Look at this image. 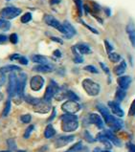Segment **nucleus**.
I'll return each mask as SVG.
<instances>
[{"mask_svg": "<svg viewBox=\"0 0 135 152\" xmlns=\"http://www.w3.org/2000/svg\"><path fill=\"white\" fill-rule=\"evenodd\" d=\"M0 152H12L11 150H3V151H0Z\"/></svg>", "mask_w": 135, "mask_h": 152, "instance_id": "obj_58", "label": "nucleus"}, {"mask_svg": "<svg viewBox=\"0 0 135 152\" xmlns=\"http://www.w3.org/2000/svg\"><path fill=\"white\" fill-rule=\"evenodd\" d=\"M88 120H89L90 124H95L99 129H103L104 128V121H103V119H102L100 115L92 113L89 115V117H88Z\"/></svg>", "mask_w": 135, "mask_h": 152, "instance_id": "obj_13", "label": "nucleus"}, {"mask_svg": "<svg viewBox=\"0 0 135 152\" xmlns=\"http://www.w3.org/2000/svg\"><path fill=\"white\" fill-rule=\"evenodd\" d=\"M6 81V77H5V73H3L0 71V86H2Z\"/></svg>", "mask_w": 135, "mask_h": 152, "instance_id": "obj_45", "label": "nucleus"}, {"mask_svg": "<svg viewBox=\"0 0 135 152\" xmlns=\"http://www.w3.org/2000/svg\"><path fill=\"white\" fill-rule=\"evenodd\" d=\"M20 120L23 124H29L32 120V116L30 114H25V115H22L20 117Z\"/></svg>", "mask_w": 135, "mask_h": 152, "instance_id": "obj_38", "label": "nucleus"}, {"mask_svg": "<svg viewBox=\"0 0 135 152\" xmlns=\"http://www.w3.org/2000/svg\"><path fill=\"white\" fill-rule=\"evenodd\" d=\"M21 14V10L19 8H15V7H6L4 9L1 10L0 12V16L4 19H14L16 16H18Z\"/></svg>", "mask_w": 135, "mask_h": 152, "instance_id": "obj_4", "label": "nucleus"}, {"mask_svg": "<svg viewBox=\"0 0 135 152\" xmlns=\"http://www.w3.org/2000/svg\"><path fill=\"white\" fill-rule=\"evenodd\" d=\"M58 88H60V86H58L54 81H51V83L48 85L47 88H46V90H45L43 100L45 101L50 102L52 99L55 97V95H56V93H57V91L58 90Z\"/></svg>", "mask_w": 135, "mask_h": 152, "instance_id": "obj_6", "label": "nucleus"}, {"mask_svg": "<svg viewBox=\"0 0 135 152\" xmlns=\"http://www.w3.org/2000/svg\"><path fill=\"white\" fill-rule=\"evenodd\" d=\"M79 127V121L78 120H68V121H62L61 129L64 132H73L77 130Z\"/></svg>", "mask_w": 135, "mask_h": 152, "instance_id": "obj_8", "label": "nucleus"}, {"mask_svg": "<svg viewBox=\"0 0 135 152\" xmlns=\"http://www.w3.org/2000/svg\"><path fill=\"white\" fill-rule=\"evenodd\" d=\"M20 57H21V55L14 54V55H12L11 57H10V59H11V60H18V59L20 58Z\"/></svg>", "mask_w": 135, "mask_h": 152, "instance_id": "obj_47", "label": "nucleus"}, {"mask_svg": "<svg viewBox=\"0 0 135 152\" xmlns=\"http://www.w3.org/2000/svg\"><path fill=\"white\" fill-rule=\"evenodd\" d=\"M76 47H77L78 51L80 52L81 55H88V54H90L91 53V49L87 44L80 43V44L76 45Z\"/></svg>", "mask_w": 135, "mask_h": 152, "instance_id": "obj_23", "label": "nucleus"}, {"mask_svg": "<svg viewBox=\"0 0 135 152\" xmlns=\"http://www.w3.org/2000/svg\"><path fill=\"white\" fill-rule=\"evenodd\" d=\"M126 69H127V63H126V61L123 60L119 65L115 66L113 69V72L116 76H119L120 77V76H122L125 72H126Z\"/></svg>", "mask_w": 135, "mask_h": 152, "instance_id": "obj_21", "label": "nucleus"}, {"mask_svg": "<svg viewBox=\"0 0 135 152\" xmlns=\"http://www.w3.org/2000/svg\"><path fill=\"white\" fill-rule=\"evenodd\" d=\"M44 22L47 25L51 26V27L57 29L58 32H61V34H63L64 35H66V30H65L63 24H61V23L58 21L57 18H55L53 15H44Z\"/></svg>", "mask_w": 135, "mask_h": 152, "instance_id": "obj_3", "label": "nucleus"}, {"mask_svg": "<svg viewBox=\"0 0 135 152\" xmlns=\"http://www.w3.org/2000/svg\"><path fill=\"white\" fill-rule=\"evenodd\" d=\"M32 61L35 62V63H38V64L49 63L48 58L46 57H44V56H41V55H34L32 57Z\"/></svg>", "mask_w": 135, "mask_h": 152, "instance_id": "obj_22", "label": "nucleus"}, {"mask_svg": "<svg viewBox=\"0 0 135 152\" xmlns=\"http://www.w3.org/2000/svg\"><path fill=\"white\" fill-rule=\"evenodd\" d=\"M84 69L85 71L92 73V74H98V73H99L98 69L95 67V66H93V65H87V66H85Z\"/></svg>", "mask_w": 135, "mask_h": 152, "instance_id": "obj_37", "label": "nucleus"}, {"mask_svg": "<svg viewBox=\"0 0 135 152\" xmlns=\"http://www.w3.org/2000/svg\"><path fill=\"white\" fill-rule=\"evenodd\" d=\"M18 61L20 62L21 64H23V65H27L28 64V59L26 58L25 57H23V56H21L20 58L18 59Z\"/></svg>", "mask_w": 135, "mask_h": 152, "instance_id": "obj_46", "label": "nucleus"}, {"mask_svg": "<svg viewBox=\"0 0 135 152\" xmlns=\"http://www.w3.org/2000/svg\"><path fill=\"white\" fill-rule=\"evenodd\" d=\"M74 2H75L76 6H77L79 15H80V16H81V15H83V10H84L83 2H81V0H74Z\"/></svg>", "mask_w": 135, "mask_h": 152, "instance_id": "obj_33", "label": "nucleus"}, {"mask_svg": "<svg viewBox=\"0 0 135 152\" xmlns=\"http://www.w3.org/2000/svg\"><path fill=\"white\" fill-rule=\"evenodd\" d=\"M127 32L128 38H129L131 45L135 48V27L132 23H129V24L127 26Z\"/></svg>", "mask_w": 135, "mask_h": 152, "instance_id": "obj_19", "label": "nucleus"}, {"mask_svg": "<svg viewBox=\"0 0 135 152\" xmlns=\"http://www.w3.org/2000/svg\"><path fill=\"white\" fill-rule=\"evenodd\" d=\"M11 107H12V102H11V100H8L6 101L5 103V107L3 109V112H2V116L3 117H7L10 111H11Z\"/></svg>", "mask_w": 135, "mask_h": 152, "instance_id": "obj_30", "label": "nucleus"}, {"mask_svg": "<svg viewBox=\"0 0 135 152\" xmlns=\"http://www.w3.org/2000/svg\"><path fill=\"white\" fill-rule=\"evenodd\" d=\"M11 28V23H10L7 19L0 18V30L4 32H7Z\"/></svg>", "mask_w": 135, "mask_h": 152, "instance_id": "obj_29", "label": "nucleus"}, {"mask_svg": "<svg viewBox=\"0 0 135 152\" xmlns=\"http://www.w3.org/2000/svg\"><path fill=\"white\" fill-rule=\"evenodd\" d=\"M56 114H57V111H56V108H53V113L51 115V117L49 118V121H51L52 120H54V118L56 117Z\"/></svg>", "mask_w": 135, "mask_h": 152, "instance_id": "obj_51", "label": "nucleus"}, {"mask_svg": "<svg viewBox=\"0 0 135 152\" xmlns=\"http://www.w3.org/2000/svg\"><path fill=\"white\" fill-rule=\"evenodd\" d=\"M3 100V95L1 94V92H0V101Z\"/></svg>", "mask_w": 135, "mask_h": 152, "instance_id": "obj_57", "label": "nucleus"}, {"mask_svg": "<svg viewBox=\"0 0 135 152\" xmlns=\"http://www.w3.org/2000/svg\"><path fill=\"white\" fill-rule=\"evenodd\" d=\"M54 70L53 65L46 63V64H38L35 67H33V71L38 73H50Z\"/></svg>", "mask_w": 135, "mask_h": 152, "instance_id": "obj_16", "label": "nucleus"}, {"mask_svg": "<svg viewBox=\"0 0 135 152\" xmlns=\"http://www.w3.org/2000/svg\"><path fill=\"white\" fill-rule=\"evenodd\" d=\"M24 100L26 102H28V103H30L32 104L33 106L34 105H37L38 102H40V99H38V98H34V97H32V96H29V95H24Z\"/></svg>", "mask_w": 135, "mask_h": 152, "instance_id": "obj_28", "label": "nucleus"}, {"mask_svg": "<svg viewBox=\"0 0 135 152\" xmlns=\"http://www.w3.org/2000/svg\"><path fill=\"white\" fill-rule=\"evenodd\" d=\"M67 91L64 87H60L58 90L57 91V93L55 95V98L57 101H62L63 99L67 98Z\"/></svg>", "mask_w": 135, "mask_h": 152, "instance_id": "obj_24", "label": "nucleus"}, {"mask_svg": "<svg viewBox=\"0 0 135 152\" xmlns=\"http://www.w3.org/2000/svg\"><path fill=\"white\" fill-rule=\"evenodd\" d=\"M102 151H103V150H102L100 147H96V148H95V149L93 150V152H102Z\"/></svg>", "mask_w": 135, "mask_h": 152, "instance_id": "obj_55", "label": "nucleus"}, {"mask_svg": "<svg viewBox=\"0 0 135 152\" xmlns=\"http://www.w3.org/2000/svg\"><path fill=\"white\" fill-rule=\"evenodd\" d=\"M117 83L120 88L124 89V90H127L131 83V78L128 77V76H120V77L117 78Z\"/></svg>", "mask_w": 135, "mask_h": 152, "instance_id": "obj_15", "label": "nucleus"}, {"mask_svg": "<svg viewBox=\"0 0 135 152\" xmlns=\"http://www.w3.org/2000/svg\"><path fill=\"white\" fill-rule=\"evenodd\" d=\"M7 144H8V146L10 147V149L11 150L16 149V144H15L14 139H9V140L7 141Z\"/></svg>", "mask_w": 135, "mask_h": 152, "instance_id": "obj_40", "label": "nucleus"}, {"mask_svg": "<svg viewBox=\"0 0 135 152\" xmlns=\"http://www.w3.org/2000/svg\"><path fill=\"white\" fill-rule=\"evenodd\" d=\"M106 124L110 127V129L113 131H118L123 127V121L113 116H111L109 118V120L106 121Z\"/></svg>", "mask_w": 135, "mask_h": 152, "instance_id": "obj_11", "label": "nucleus"}, {"mask_svg": "<svg viewBox=\"0 0 135 152\" xmlns=\"http://www.w3.org/2000/svg\"><path fill=\"white\" fill-rule=\"evenodd\" d=\"M50 110H51L50 102L45 101L44 100L40 101V102H38L37 105H34V111L39 114H47Z\"/></svg>", "mask_w": 135, "mask_h": 152, "instance_id": "obj_9", "label": "nucleus"}, {"mask_svg": "<svg viewBox=\"0 0 135 152\" xmlns=\"http://www.w3.org/2000/svg\"><path fill=\"white\" fill-rule=\"evenodd\" d=\"M10 41H11L13 44H16L18 42V35L16 34H12L10 35Z\"/></svg>", "mask_w": 135, "mask_h": 152, "instance_id": "obj_41", "label": "nucleus"}, {"mask_svg": "<svg viewBox=\"0 0 135 152\" xmlns=\"http://www.w3.org/2000/svg\"><path fill=\"white\" fill-rule=\"evenodd\" d=\"M67 99L68 100H71V101H78L79 100H80V98H79L74 92L69 91V90L67 91Z\"/></svg>", "mask_w": 135, "mask_h": 152, "instance_id": "obj_36", "label": "nucleus"}, {"mask_svg": "<svg viewBox=\"0 0 135 152\" xmlns=\"http://www.w3.org/2000/svg\"><path fill=\"white\" fill-rule=\"evenodd\" d=\"M128 115H129V116H134L135 115V99H134V101H132V103H131L130 107H129V110H128Z\"/></svg>", "mask_w": 135, "mask_h": 152, "instance_id": "obj_42", "label": "nucleus"}, {"mask_svg": "<svg viewBox=\"0 0 135 152\" xmlns=\"http://www.w3.org/2000/svg\"><path fill=\"white\" fill-rule=\"evenodd\" d=\"M17 84H18L17 76H16L14 72L10 73V75H9V83H8V88H7L8 95H9L10 98H14L15 96L16 91H17Z\"/></svg>", "mask_w": 135, "mask_h": 152, "instance_id": "obj_2", "label": "nucleus"}, {"mask_svg": "<svg viewBox=\"0 0 135 152\" xmlns=\"http://www.w3.org/2000/svg\"><path fill=\"white\" fill-rule=\"evenodd\" d=\"M97 140L100 141L102 144H104V145L107 149H111L112 148V145H111V142L108 140V139L105 137V135L104 134V132H101L97 135Z\"/></svg>", "mask_w": 135, "mask_h": 152, "instance_id": "obj_20", "label": "nucleus"}, {"mask_svg": "<svg viewBox=\"0 0 135 152\" xmlns=\"http://www.w3.org/2000/svg\"><path fill=\"white\" fill-rule=\"evenodd\" d=\"M108 106L111 109L112 113L117 117H124V110L121 108L119 102L118 101H109L108 102Z\"/></svg>", "mask_w": 135, "mask_h": 152, "instance_id": "obj_12", "label": "nucleus"}, {"mask_svg": "<svg viewBox=\"0 0 135 152\" xmlns=\"http://www.w3.org/2000/svg\"><path fill=\"white\" fill-rule=\"evenodd\" d=\"M34 129H35V125L32 124V125H30V126H28L27 129H26V131H25V133H24V138L28 139L29 137H30V135H31V133Z\"/></svg>", "mask_w": 135, "mask_h": 152, "instance_id": "obj_39", "label": "nucleus"}, {"mask_svg": "<svg viewBox=\"0 0 135 152\" xmlns=\"http://www.w3.org/2000/svg\"><path fill=\"white\" fill-rule=\"evenodd\" d=\"M56 135V130L52 124H48L44 130V137L46 139H51Z\"/></svg>", "mask_w": 135, "mask_h": 152, "instance_id": "obj_25", "label": "nucleus"}, {"mask_svg": "<svg viewBox=\"0 0 135 152\" xmlns=\"http://www.w3.org/2000/svg\"><path fill=\"white\" fill-rule=\"evenodd\" d=\"M126 90H124V89H122V88H118L117 89V91H116V95H115V98H116V101L118 102H120L124 100L125 98H126Z\"/></svg>", "mask_w": 135, "mask_h": 152, "instance_id": "obj_27", "label": "nucleus"}, {"mask_svg": "<svg viewBox=\"0 0 135 152\" xmlns=\"http://www.w3.org/2000/svg\"><path fill=\"white\" fill-rule=\"evenodd\" d=\"M105 12H107V15H110V12H109V9H106Z\"/></svg>", "mask_w": 135, "mask_h": 152, "instance_id": "obj_56", "label": "nucleus"}, {"mask_svg": "<svg viewBox=\"0 0 135 152\" xmlns=\"http://www.w3.org/2000/svg\"><path fill=\"white\" fill-rule=\"evenodd\" d=\"M83 88L84 89V91L86 92L87 95L91 96V97H96L100 94L101 91V86L100 84L95 82L94 81L90 80V78H85L81 82Z\"/></svg>", "mask_w": 135, "mask_h": 152, "instance_id": "obj_1", "label": "nucleus"}, {"mask_svg": "<svg viewBox=\"0 0 135 152\" xmlns=\"http://www.w3.org/2000/svg\"><path fill=\"white\" fill-rule=\"evenodd\" d=\"M81 148H83V144H81V142H78V143L75 144L67 152H78L80 151Z\"/></svg>", "mask_w": 135, "mask_h": 152, "instance_id": "obj_32", "label": "nucleus"}, {"mask_svg": "<svg viewBox=\"0 0 135 152\" xmlns=\"http://www.w3.org/2000/svg\"><path fill=\"white\" fill-rule=\"evenodd\" d=\"M53 55L55 56V57L57 58H61V52L60 50H56L54 51V53H53Z\"/></svg>", "mask_w": 135, "mask_h": 152, "instance_id": "obj_52", "label": "nucleus"}, {"mask_svg": "<svg viewBox=\"0 0 135 152\" xmlns=\"http://www.w3.org/2000/svg\"><path fill=\"white\" fill-rule=\"evenodd\" d=\"M96 108H97V110L100 112L101 116L104 118V120L105 123H106V121L109 120V118L112 116V115L110 114L109 110H108V108L103 103H97L96 104Z\"/></svg>", "mask_w": 135, "mask_h": 152, "instance_id": "obj_14", "label": "nucleus"}, {"mask_svg": "<svg viewBox=\"0 0 135 152\" xmlns=\"http://www.w3.org/2000/svg\"><path fill=\"white\" fill-rule=\"evenodd\" d=\"M128 148H129V152H135V144H129V145H128Z\"/></svg>", "mask_w": 135, "mask_h": 152, "instance_id": "obj_53", "label": "nucleus"}, {"mask_svg": "<svg viewBox=\"0 0 135 152\" xmlns=\"http://www.w3.org/2000/svg\"><path fill=\"white\" fill-rule=\"evenodd\" d=\"M102 152H110V151H108V150H103Z\"/></svg>", "mask_w": 135, "mask_h": 152, "instance_id": "obj_60", "label": "nucleus"}, {"mask_svg": "<svg viewBox=\"0 0 135 152\" xmlns=\"http://www.w3.org/2000/svg\"><path fill=\"white\" fill-rule=\"evenodd\" d=\"M104 134L111 143L114 144V145H116V146H121V141L115 136L111 130H105V131H104Z\"/></svg>", "mask_w": 135, "mask_h": 152, "instance_id": "obj_18", "label": "nucleus"}, {"mask_svg": "<svg viewBox=\"0 0 135 152\" xmlns=\"http://www.w3.org/2000/svg\"><path fill=\"white\" fill-rule=\"evenodd\" d=\"M75 136L74 135H69V136H61L58 137L55 142V146L57 148L63 147L65 145H67L68 144L72 143L74 141Z\"/></svg>", "mask_w": 135, "mask_h": 152, "instance_id": "obj_10", "label": "nucleus"}, {"mask_svg": "<svg viewBox=\"0 0 135 152\" xmlns=\"http://www.w3.org/2000/svg\"><path fill=\"white\" fill-rule=\"evenodd\" d=\"M63 26H64L65 30H66V35H64L65 38H71V37H73L76 34H77L76 29L68 21H64L63 22Z\"/></svg>", "mask_w": 135, "mask_h": 152, "instance_id": "obj_17", "label": "nucleus"}, {"mask_svg": "<svg viewBox=\"0 0 135 152\" xmlns=\"http://www.w3.org/2000/svg\"><path fill=\"white\" fill-rule=\"evenodd\" d=\"M44 82H45L44 78H42L41 76L39 75L34 76L30 81V87L33 91L38 92L42 89V87H43L44 85Z\"/></svg>", "mask_w": 135, "mask_h": 152, "instance_id": "obj_7", "label": "nucleus"}, {"mask_svg": "<svg viewBox=\"0 0 135 152\" xmlns=\"http://www.w3.org/2000/svg\"><path fill=\"white\" fill-rule=\"evenodd\" d=\"M62 111L68 114H76L81 110V104L76 101L68 100L61 105Z\"/></svg>", "mask_w": 135, "mask_h": 152, "instance_id": "obj_5", "label": "nucleus"}, {"mask_svg": "<svg viewBox=\"0 0 135 152\" xmlns=\"http://www.w3.org/2000/svg\"><path fill=\"white\" fill-rule=\"evenodd\" d=\"M81 23H83V24H84V26H85V27H86V28H87L88 30H89V31H91L92 33H94V34H95V35H98V34H99V32L97 31V30H95L94 28H92V27H91V26H89V25H87V24H86V23H84V21H81Z\"/></svg>", "mask_w": 135, "mask_h": 152, "instance_id": "obj_44", "label": "nucleus"}, {"mask_svg": "<svg viewBox=\"0 0 135 152\" xmlns=\"http://www.w3.org/2000/svg\"><path fill=\"white\" fill-rule=\"evenodd\" d=\"M51 40L55 41V42H58V43H60V44H63V41H62V39L58 38V37H56V36H51Z\"/></svg>", "mask_w": 135, "mask_h": 152, "instance_id": "obj_49", "label": "nucleus"}, {"mask_svg": "<svg viewBox=\"0 0 135 152\" xmlns=\"http://www.w3.org/2000/svg\"><path fill=\"white\" fill-rule=\"evenodd\" d=\"M84 140L88 142V143H94L95 141V139L91 136V134L89 133L88 131H84Z\"/></svg>", "mask_w": 135, "mask_h": 152, "instance_id": "obj_35", "label": "nucleus"}, {"mask_svg": "<svg viewBox=\"0 0 135 152\" xmlns=\"http://www.w3.org/2000/svg\"><path fill=\"white\" fill-rule=\"evenodd\" d=\"M21 22L22 23H28L30 22L32 20V14L31 12H26V14H24L22 16H21Z\"/></svg>", "mask_w": 135, "mask_h": 152, "instance_id": "obj_34", "label": "nucleus"}, {"mask_svg": "<svg viewBox=\"0 0 135 152\" xmlns=\"http://www.w3.org/2000/svg\"><path fill=\"white\" fill-rule=\"evenodd\" d=\"M7 40H8L7 35H0V44L5 43V42L7 41Z\"/></svg>", "mask_w": 135, "mask_h": 152, "instance_id": "obj_48", "label": "nucleus"}, {"mask_svg": "<svg viewBox=\"0 0 135 152\" xmlns=\"http://www.w3.org/2000/svg\"><path fill=\"white\" fill-rule=\"evenodd\" d=\"M100 65H101V67H102V69H103V70L104 71V73H106L107 75H109V69H108L106 66H105L103 62H101L100 63Z\"/></svg>", "mask_w": 135, "mask_h": 152, "instance_id": "obj_50", "label": "nucleus"}, {"mask_svg": "<svg viewBox=\"0 0 135 152\" xmlns=\"http://www.w3.org/2000/svg\"><path fill=\"white\" fill-rule=\"evenodd\" d=\"M104 45H105V49H106V51H107L108 54L111 53V51L113 50V47H112V45H111L109 42H108V40H106V39L104 40Z\"/></svg>", "mask_w": 135, "mask_h": 152, "instance_id": "obj_43", "label": "nucleus"}, {"mask_svg": "<svg viewBox=\"0 0 135 152\" xmlns=\"http://www.w3.org/2000/svg\"><path fill=\"white\" fill-rule=\"evenodd\" d=\"M17 152H26L25 150H18Z\"/></svg>", "mask_w": 135, "mask_h": 152, "instance_id": "obj_59", "label": "nucleus"}, {"mask_svg": "<svg viewBox=\"0 0 135 152\" xmlns=\"http://www.w3.org/2000/svg\"><path fill=\"white\" fill-rule=\"evenodd\" d=\"M61 0H51V4H58L60 3Z\"/></svg>", "mask_w": 135, "mask_h": 152, "instance_id": "obj_54", "label": "nucleus"}, {"mask_svg": "<svg viewBox=\"0 0 135 152\" xmlns=\"http://www.w3.org/2000/svg\"><path fill=\"white\" fill-rule=\"evenodd\" d=\"M108 58H109V60L111 62H114V63H116V62H119L121 60V56L119 54H117V53H109L108 54Z\"/></svg>", "mask_w": 135, "mask_h": 152, "instance_id": "obj_31", "label": "nucleus"}, {"mask_svg": "<svg viewBox=\"0 0 135 152\" xmlns=\"http://www.w3.org/2000/svg\"><path fill=\"white\" fill-rule=\"evenodd\" d=\"M0 71L3 72V73H13V72H15V71H21V68L18 67L16 65H6L4 67L0 68Z\"/></svg>", "mask_w": 135, "mask_h": 152, "instance_id": "obj_26", "label": "nucleus"}]
</instances>
